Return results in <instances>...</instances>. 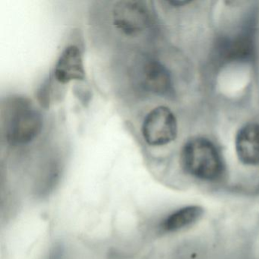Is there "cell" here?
Returning <instances> with one entry per match:
<instances>
[{
    "mask_svg": "<svg viewBox=\"0 0 259 259\" xmlns=\"http://www.w3.org/2000/svg\"><path fill=\"white\" fill-rule=\"evenodd\" d=\"M180 165L186 174L203 181H218L225 172L221 152L213 142L204 138H194L185 143Z\"/></svg>",
    "mask_w": 259,
    "mask_h": 259,
    "instance_id": "cell-1",
    "label": "cell"
},
{
    "mask_svg": "<svg viewBox=\"0 0 259 259\" xmlns=\"http://www.w3.org/2000/svg\"><path fill=\"white\" fill-rule=\"evenodd\" d=\"M4 112L6 139L10 145H27L41 132V114L27 98L18 97L10 100Z\"/></svg>",
    "mask_w": 259,
    "mask_h": 259,
    "instance_id": "cell-2",
    "label": "cell"
},
{
    "mask_svg": "<svg viewBox=\"0 0 259 259\" xmlns=\"http://www.w3.org/2000/svg\"><path fill=\"white\" fill-rule=\"evenodd\" d=\"M151 22V10L145 1L123 0L113 7V25L126 35H137L143 32Z\"/></svg>",
    "mask_w": 259,
    "mask_h": 259,
    "instance_id": "cell-3",
    "label": "cell"
},
{
    "mask_svg": "<svg viewBox=\"0 0 259 259\" xmlns=\"http://www.w3.org/2000/svg\"><path fill=\"white\" fill-rule=\"evenodd\" d=\"M142 136L151 146H163L174 142L178 133L175 115L170 109L160 106L153 109L145 118Z\"/></svg>",
    "mask_w": 259,
    "mask_h": 259,
    "instance_id": "cell-4",
    "label": "cell"
},
{
    "mask_svg": "<svg viewBox=\"0 0 259 259\" xmlns=\"http://www.w3.org/2000/svg\"><path fill=\"white\" fill-rule=\"evenodd\" d=\"M54 76L61 84L85 79L82 55L78 48L71 45L63 51L56 64Z\"/></svg>",
    "mask_w": 259,
    "mask_h": 259,
    "instance_id": "cell-5",
    "label": "cell"
},
{
    "mask_svg": "<svg viewBox=\"0 0 259 259\" xmlns=\"http://www.w3.org/2000/svg\"><path fill=\"white\" fill-rule=\"evenodd\" d=\"M239 161L247 166L259 164V124L248 123L239 128L235 141Z\"/></svg>",
    "mask_w": 259,
    "mask_h": 259,
    "instance_id": "cell-6",
    "label": "cell"
},
{
    "mask_svg": "<svg viewBox=\"0 0 259 259\" xmlns=\"http://www.w3.org/2000/svg\"><path fill=\"white\" fill-rule=\"evenodd\" d=\"M143 84L147 90L160 96L169 95L172 92L170 73L157 60H150L144 66Z\"/></svg>",
    "mask_w": 259,
    "mask_h": 259,
    "instance_id": "cell-7",
    "label": "cell"
},
{
    "mask_svg": "<svg viewBox=\"0 0 259 259\" xmlns=\"http://www.w3.org/2000/svg\"><path fill=\"white\" fill-rule=\"evenodd\" d=\"M254 44L249 33H241L231 38L220 42L219 53L226 60H241L249 58L253 54Z\"/></svg>",
    "mask_w": 259,
    "mask_h": 259,
    "instance_id": "cell-8",
    "label": "cell"
},
{
    "mask_svg": "<svg viewBox=\"0 0 259 259\" xmlns=\"http://www.w3.org/2000/svg\"><path fill=\"white\" fill-rule=\"evenodd\" d=\"M204 213V208L201 206H186L170 213L162 223V229L169 233L179 231L198 222Z\"/></svg>",
    "mask_w": 259,
    "mask_h": 259,
    "instance_id": "cell-9",
    "label": "cell"
},
{
    "mask_svg": "<svg viewBox=\"0 0 259 259\" xmlns=\"http://www.w3.org/2000/svg\"><path fill=\"white\" fill-rule=\"evenodd\" d=\"M190 2H187V1H169L168 4H170V5L174 6V7H181V6L185 5V4H189Z\"/></svg>",
    "mask_w": 259,
    "mask_h": 259,
    "instance_id": "cell-10",
    "label": "cell"
}]
</instances>
